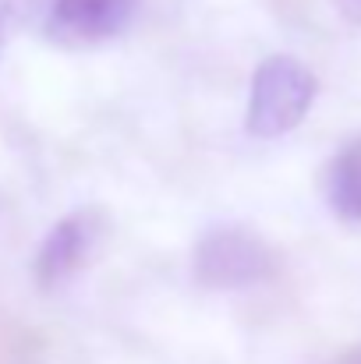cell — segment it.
Wrapping results in <instances>:
<instances>
[{
  "label": "cell",
  "mask_w": 361,
  "mask_h": 364,
  "mask_svg": "<svg viewBox=\"0 0 361 364\" xmlns=\"http://www.w3.org/2000/svg\"><path fill=\"white\" fill-rule=\"evenodd\" d=\"M276 269H280V255L266 244V237L238 223L209 227L192 251V272L206 290L258 287L273 279Z\"/></svg>",
  "instance_id": "cell-2"
},
{
  "label": "cell",
  "mask_w": 361,
  "mask_h": 364,
  "mask_svg": "<svg viewBox=\"0 0 361 364\" xmlns=\"http://www.w3.org/2000/svg\"><path fill=\"white\" fill-rule=\"evenodd\" d=\"M7 18H11V14H7V4L0 0V50H4V43H7Z\"/></svg>",
  "instance_id": "cell-8"
},
{
  "label": "cell",
  "mask_w": 361,
  "mask_h": 364,
  "mask_svg": "<svg viewBox=\"0 0 361 364\" xmlns=\"http://www.w3.org/2000/svg\"><path fill=\"white\" fill-rule=\"evenodd\" d=\"M315 92H319V82L298 57H291V53L266 57L251 75L248 107H244V131L258 141L291 134L308 117Z\"/></svg>",
  "instance_id": "cell-1"
},
{
  "label": "cell",
  "mask_w": 361,
  "mask_h": 364,
  "mask_svg": "<svg viewBox=\"0 0 361 364\" xmlns=\"http://www.w3.org/2000/svg\"><path fill=\"white\" fill-rule=\"evenodd\" d=\"M103 234V213L100 209H75L64 220L50 227V234L36 247L32 258V279L39 290H57L68 279H75L89 255L96 251V241Z\"/></svg>",
  "instance_id": "cell-3"
},
{
  "label": "cell",
  "mask_w": 361,
  "mask_h": 364,
  "mask_svg": "<svg viewBox=\"0 0 361 364\" xmlns=\"http://www.w3.org/2000/svg\"><path fill=\"white\" fill-rule=\"evenodd\" d=\"M4 4H7L11 18H18L21 25H32L39 32H43V25L50 18V7H53V0H4Z\"/></svg>",
  "instance_id": "cell-6"
},
{
  "label": "cell",
  "mask_w": 361,
  "mask_h": 364,
  "mask_svg": "<svg viewBox=\"0 0 361 364\" xmlns=\"http://www.w3.org/2000/svg\"><path fill=\"white\" fill-rule=\"evenodd\" d=\"M340 364H361V347H358V350H351V354H347Z\"/></svg>",
  "instance_id": "cell-9"
},
{
  "label": "cell",
  "mask_w": 361,
  "mask_h": 364,
  "mask_svg": "<svg viewBox=\"0 0 361 364\" xmlns=\"http://www.w3.org/2000/svg\"><path fill=\"white\" fill-rule=\"evenodd\" d=\"M333 7H337L351 25H358L361 28V0H333Z\"/></svg>",
  "instance_id": "cell-7"
},
{
  "label": "cell",
  "mask_w": 361,
  "mask_h": 364,
  "mask_svg": "<svg viewBox=\"0 0 361 364\" xmlns=\"http://www.w3.org/2000/svg\"><path fill=\"white\" fill-rule=\"evenodd\" d=\"M135 0H53L43 36L61 46H96L124 32Z\"/></svg>",
  "instance_id": "cell-4"
},
{
  "label": "cell",
  "mask_w": 361,
  "mask_h": 364,
  "mask_svg": "<svg viewBox=\"0 0 361 364\" xmlns=\"http://www.w3.org/2000/svg\"><path fill=\"white\" fill-rule=\"evenodd\" d=\"M330 213L344 223H361V138L347 141L323 170Z\"/></svg>",
  "instance_id": "cell-5"
}]
</instances>
